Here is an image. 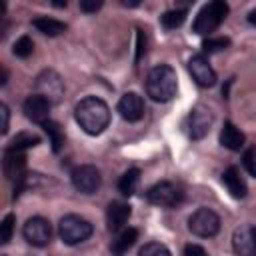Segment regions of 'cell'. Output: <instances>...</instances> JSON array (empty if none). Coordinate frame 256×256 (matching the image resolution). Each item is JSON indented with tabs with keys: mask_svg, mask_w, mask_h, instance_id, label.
Listing matches in <instances>:
<instances>
[{
	"mask_svg": "<svg viewBox=\"0 0 256 256\" xmlns=\"http://www.w3.org/2000/svg\"><path fill=\"white\" fill-rule=\"evenodd\" d=\"M74 118L78 122V126L90 134V136H98L102 134L108 124H110V108L102 98L96 96H86L82 98L76 108H74Z\"/></svg>",
	"mask_w": 256,
	"mask_h": 256,
	"instance_id": "1",
	"label": "cell"
},
{
	"mask_svg": "<svg viewBox=\"0 0 256 256\" xmlns=\"http://www.w3.org/2000/svg\"><path fill=\"white\" fill-rule=\"evenodd\" d=\"M178 78L172 66L160 64L154 66L146 76V94L154 102H170L176 96Z\"/></svg>",
	"mask_w": 256,
	"mask_h": 256,
	"instance_id": "2",
	"label": "cell"
},
{
	"mask_svg": "<svg viewBox=\"0 0 256 256\" xmlns=\"http://www.w3.org/2000/svg\"><path fill=\"white\" fill-rule=\"evenodd\" d=\"M228 10H230V8H228V4H226L224 0H212V2H208V4L202 6L200 12L196 14L194 24H192V30H194L196 34H200V36L214 32V30L224 22Z\"/></svg>",
	"mask_w": 256,
	"mask_h": 256,
	"instance_id": "3",
	"label": "cell"
},
{
	"mask_svg": "<svg viewBox=\"0 0 256 256\" xmlns=\"http://www.w3.org/2000/svg\"><path fill=\"white\" fill-rule=\"evenodd\" d=\"M94 228L92 224L78 216V214H66L60 218V224H58V234L62 238L64 244L68 246H76V244H82L84 240H88L92 236Z\"/></svg>",
	"mask_w": 256,
	"mask_h": 256,
	"instance_id": "4",
	"label": "cell"
},
{
	"mask_svg": "<svg viewBox=\"0 0 256 256\" xmlns=\"http://www.w3.org/2000/svg\"><path fill=\"white\" fill-rule=\"evenodd\" d=\"M188 230L200 238H212L220 230V216L210 208H198L188 218Z\"/></svg>",
	"mask_w": 256,
	"mask_h": 256,
	"instance_id": "5",
	"label": "cell"
},
{
	"mask_svg": "<svg viewBox=\"0 0 256 256\" xmlns=\"http://www.w3.org/2000/svg\"><path fill=\"white\" fill-rule=\"evenodd\" d=\"M70 180H72V186L82 192V194H94L98 188H100V182H102V176H100V170L92 164H82V166H76L70 174Z\"/></svg>",
	"mask_w": 256,
	"mask_h": 256,
	"instance_id": "6",
	"label": "cell"
},
{
	"mask_svg": "<svg viewBox=\"0 0 256 256\" xmlns=\"http://www.w3.org/2000/svg\"><path fill=\"white\" fill-rule=\"evenodd\" d=\"M212 122H214V114L208 106H204V104L194 106L188 116V136L192 140H202L210 132Z\"/></svg>",
	"mask_w": 256,
	"mask_h": 256,
	"instance_id": "7",
	"label": "cell"
},
{
	"mask_svg": "<svg viewBox=\"0 0 256 256\" xmlns=\"http://www.w3.org/2000/svg\"><path fill=\"white\" fill-rule=\"evenodd\" d=\"M22 236L32 246H46L50 242V238H52L50 222L46 218H42V216H32V218L26 220V224L22 228Z\"/></svg>",
	"mask_w": 256,
	"mask_h": 256,
	"instance_id": "8",
	"label": "cell"
},
{
	"mask_svg": "<svg viewBox=\"0 0 256 256\" xmlns=\"http://www.w3.org/2000/svg\"><path fill=\"white\" fill-rule=\"evenodd\" d=\"M36 94L48 98L50 102H58L64 96V82L58 72L54 70H44L36 78Z\"/></svg>",
	"mask_w": 256,
	"mask_h": 256,
	"instance_id": "9",
	"label": "cell"
},
{
	"mask_svg": "<svg viewBox=\"0 0 256 256\" xmlns=\"http://www.w3.org/2000/svg\"><path fill=\"white\" fill-rule=\"evenodd\" d=\"M188 72H190L192 80L202 88H210L216 84V72L204 54H194L188 60Z\"/></svg>",
	"mask_w": 256,
	"mask_h": 256,
	"instance_id": "10",
	"label": "cell"
},
{
	"mask_svg": "<svg viewBox=\"0 0 256 256\" xmlns=\"http://www.w3.org/2000/svg\"><path fill=\"white\" fill-rule=\"evenodd\" d=\"M180 198V190L170 182H158L146 192V200L154 206H176Z\"/></svg>",
	"mask_w": 256,
	"mask_h": 256,
	"instance_id": "11",
	"label": "cell"
},
{
	"mask_svg": "<svg viewBox=\"0 0 256 256\" xmlns=\"http://www.w3.org/2000/svg\"><path fill=\"white\" fill-rule=\"evenodd\" d=\"M232 246L238 256H256V226L244 224L234 230Z\"/></svg>",
	"mask_w": 256,
	"mask_h": 256,
	"instance_id": "12",
	"label": "cell"
},
{
	"mask_svg": "<svg viewBox=\"0 0 256 256\" xmlns=\"http://www.w3.org/2000/svg\"><path fill=\"white\" fill-rule=\"evenodd\" d=\"M50 106H52V102H50L48 98H44V96H40V94H30V96L24 100L22 110H24V114H26L28 120L38 122V124H44V122L48 120Z\"/></svg>",
	"mask_w": 256,
	"mask_h": 256,
	"instance_id": "13",
	"label": "cell"
},
{
	"mask_svg": "<svg viewBox=\"0 0 256 256\" xmlns=\"http://www.w3.org/2000/svg\"><path fill=\"white\" fill-rule=\"evenodd\" d=\"M118 112L128 122H138L144 116V100L136 92H126L118 100Z\"/></svg>",
	"mask_w": 256,
	"mask_h": 256,
	"instance_id": "14",
	"label": "cell"
},
{
	"mask_svg": "<svg viewBox=\"0 0 256 256\" xmlns=\"http://www.w3.org/2000/svg\"><path fill=\"white\" fill-rule=\"evenodd\" d=\"M130 214H132V210L126 202H118V200L110 202L108 208H106V226H108V230L110 232H120L126 226Z\"/></svg>",
	"mask_w": 256,
	"mask_h": 256,
	"instance_id": "15",
	"label": "cell"
},
{
	"mask_svg": "<svg viewBox=\"0 0 256 256\" xmlns=\"http://www.w3.org/2000/svg\"><path fill=\"white\" fill-rule=\"evenodd\" d=\"M24 166H26V156H24V152H22V150H10V148H6L4 160H2L4 176L18 182V180L24 176Z\"/></svg>",
	"mask_w": 256,
	"mask_h": 256,
	"instance_id": "16",
	"label": "cell"
},
{
	"mask_svg": "<svg viewBox=\"0 0 256 256\" xmlns=\"http://www.w3.org/2000/svg\"><path fill=\"white\" fill-rule=\"evenodd\" d=\"M244 142H246V136L240 128H236L232 122H224L222 130H220V144L228 150H242L244 148Z\"/></svg>",
	"mask_w": 256,
	"mask_h": 256,
	"instance_id": "17",
	"label": "cell"
},
{
	"mask_svg": "<svg viewBox=\"0 0 256 256\" xmlns=\"http://www.w3.org/2000/svg\"><path fill=\"white\" fill-rule=\"evenodd\" d=\"M222 182H224V186H226V190L230 192L232 198H244L248 194V186H246L244 178L240 176L238 168H234V166H230L228 170H224Z\"/></svg>",
	"mask_w": 256,
	"mask_h": 256,
	"instance_id": "18",
	"label": "cell"
},
{
	"mask_svg": "<svg viewBox=\"0 0 256 256\" xmlns=\"http://www.w3.org/2000/svg\"><path fill=\"white\" fill-rule=\"evenodd\" d=\"M136 240H138V230H136V228H126V230H122V232L112 240V244H110L112 256H124V254L134 246Z\"/></svg>",
	"mask_w": 256,
	"mask_h": 256,
	"instance_id": "19",
	"label": "cell"
},
{
	"mask_svg": "<svg viewBox=\"0 0 256 256\" xmlns=\"http://www.w3.org/2000/svg\"><path fill=\"white\" fill-rule=\"evenodd\" d=\"M32 26H34L38 32L46 34V36H60V34L66 30V24H64V22H60V20H56V18H48V16L34 18V20H32Z\"/></svg>",
	"mask_w": 256,
	"mask_h": 256,
	"instance_id": "20",
	"label": "cell"
},
{
	"mask_svg": "<svg viewBox=\"0 0 256 256\" xmlns=\"http://www.w3.org/2000/svg\"><path fill=\"white\" fill-rule=\"evenodd\" d=\"M138 182H140V170H138V168L126 170V172L120 176V180H118V190H120V194H122V196H132V194L136 192V188H138Z\"/></svg>",
	"mask_w": 256,
	"mask_h": 256,
	"instance_id": "21",
	"label": "cell"
},
{
	"mask_svg": "<svg viewBox=\"0 0 256 256\" xmlns=\"http://www.w3.org/2000/svg\"><path fill=\"white\" fill-rule=\"evenodd\" d=\"M42 128H44V132H46L48 138H50L52 152H60V150H62V144H64V132H62V128L58 126V122L46 120V122L42 124Z\"/></svg>",
	"mask_w": 256,
	"mask_h": 256,
	"instance_id": "22",
	"label": "cell"
},
{
	"mask_svg": "<svg viewBox=\"0 0 256 256\" xmlns=\"http://www.w3.org/2000/svg\"><path fill=\"white\" fill-rule=\"evenodd\" d=\"M40 144V136L38 134H32V132H20V134H16L12 140H10V144H8V148L10 150H26V148H34V146H38Z\"/></svg>",
	"mask_w": 256,
	"mask_h": 256,
	"instance_id": "23",
	"label": "cell"
},
{
	"mask_svg": "<svg viewBox=\"0 0 256 256\" xmlns=\"http://www.w3.org/2000/svg\"><path fill=\"white\" fill-rule=\"evenodd\" d=\"M186 14H188V12H186L184 8L168 10V12H164V14L160 16V22H162V26H164L166 30H176V28H180V26L184 24Z\"/></svg>",
	"mask_w": 256,
	"mask_h": 256,
	"instance_id": "24",
	"label": "cell"
},
{
	"mask_svg": "<svg viewBox=\"0 0 256 256\" xmlns=\"http://www.w3.org/2000/svg\"><path fill=\"white\" fill-rule=\"evenodd\" d=\"M230 46V38L226 36H216V38H206L202 42V50L212 54V52H220V50H226Z\"/></svg>",
	"mask_w": 256,
	"mask_h": 256,
	"instance_id": "25",
	"label": "cell"
},
{
	"mask_svg": "<svg viewBox=\"0 0 256 256\" xmlns=\"http://www.w3.org/2000/svg\"><path fill=\"white\" fill-rule=\"evenodd\" d=\"M12 52H14V56H18V58H28V56L34 52V42H32L28 36H20V38L14 42V46H12Z\"/></svg>",
	"mask_w": 256,
	"mask_h": 256,
	"instance_id": "26",
	"label": "cell"
},
{
	"mask_svg": "<svg viewBox=\"0 0 256 256\" xmlns=\"http://www.w3.org/2000/svg\"><path fill=\"white\" fill-rule=\"evenodd\" d=\"M138 256H172V254H170L166 244H162V242H148V244H144L140 248Z\"/></svg>",
	"mask_w": 256,
	"mask_h": 256,
	"instance_id": "27",
	"label": "cell"
},
{
	"mask_svg": "<svg viewBox=\"0 0 256 256\" xmlns=\"http://www.w3.org/2000/svg\"><path fill=\"white\" fill-rule=\"evenodd\" d=\"M14 222H16V216L14 214H6L2 224H0V244H8L10 238H12V232H14Z\"/></svg>",
	"mask_w": 256,
	"mask_h": 256,
	"instance_id": "28",
	"label": "cell"
},
{
	"mask_svg": "<svg viewBox=\"0 0 256 256\" xmlns=\"http://www.w3.org/2000/svg\"><path fill=\"white\" fill-rule=\"evenodd\" d=\"M242 166H244V170H246L250 176L256 178V148L244 150V154H242Z\"/></svg>",
	"mask_w": 256,
	"mask_h": 256,
	"instance_id": "29",
	"label": "cell"
},
{
	"mask_svg": "<svg viewBox=\"0 0 256 256\" xmlns=\"http://www.w3.org/2000/svg\"><path fill=\"white\" fill-rule=\"evenodd\" d=\"M102 0H80V10L82 12H86V14H92V12H96V10H100L102 8Z\"/></svg>",
	"mask_w": 256,
	"mask_h": 256,
	"instance_id": "30",
	"label": "cell"
},
{
	"mask_svg": "<svg viewBox=\"0 0 256 256\" xmlns=\"http://www.w3.org/2000/svg\"><path fill=\"white\" fill-rule=\"evenodd\" d=\"M0 116H2L0 132H2V134H6V132H8V120H10V110H8V106H6L4 102L0 104Z\"/></svg>",
	"mask_w": 256,
	"mask_h": 256,
	"instance_id": "31",
	"label": "cell"
},
{
	"mask_svg": "<svg viewBox=\"0 0 256 256\" xmlns=\"http://www.w3.org/2000/svg\"><path fill=\"white\" fill-rule=\"evenodd\" d=\"M184 256H208V254L200 244H188L184 248Z\"/></svg>",
	"mask_w": 256,
	"mask_h": 256,
	"instance_id": "32",
	"label": "cell"
},
{
	"mask_svg": "<svg viewBox=\"0 0 256 256\" xmlns=\"http://www.w3.org/2000/svg\"><path fill=\"white\" fill-rule=\"evenodd\" d=\"M146 52V38L142 34V30H138V50H136V62H140L142 54Z\"/></svg>",
	"mask_w": 256,
	"mask_h": 256,
	"instance_id": "33",
	"label": "cell"
},
{
	"mask_svg": "<svg viewBox=\"0 0 256 256\" xmlns=\"http://www.w3.org/2000/svg\"><path fill=\"white\" fill-rule=\"evenodd\" d=\"M248 22H250L252 26H256V10H252V12L248 14Z\"/></svg>",
	"mask_w": 256,
	"mask_h": 256,
	"instance_id": "34",
	"label": "cell"
},
{
	"mask_svg": "<svg viewBox=\"0 0 256 256\" xmlns=\"http://www.w3.org/2000/svg\"><path fill=\"white\" fill-rule=\"evenodd\" d=\"M6 80H8V72H6V68H2V80H0V84L4 86V84H6Z\"/></svg>",
	"mask_w": 256,
	"mask_h": 256,
	"instance_id": "35",
	"label": "cell"
}]
</instances>
